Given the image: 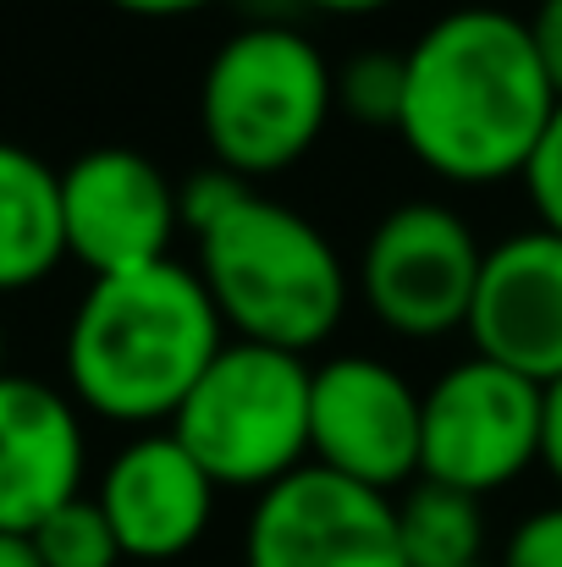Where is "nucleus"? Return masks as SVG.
<instances>
[{"mask_svg": "<svg viewBox=\"0 0 562 567\" xmlns=\"http://www.w3.org/2000/svg\"><path fill=\"white\" fill-rule=\"evenodd\" d=\"M558 94L524 17L502 6L441 11L402 50V150L441 183L491 188L524 177Z\"/></svg>", "mask_w": 562, "mask_h": 567, "instance_id": "nucleus-1", "label": "nucleus"}, {"mask_svg": "<svg viewBox=\"0 0 562 567\" xmlns=\"http://www.w3.org/2000/svg\"><path fill=\"white\" fill-rule=\"evenodd\" d=\"M221 342L226 326L193 265L155 259L89 276L61 348L67 396L111 424H172Z\"/></svg>", "mask_w": 562, "mask_h": 567, "instance_id": "nucleus-2", "label": "nucleus"}, {"mask_svg": "<svg viewBox=\"0 0 562 567\" xmlns=\"http://www.w3.org/2000/svg\"><path fill=\"white\" fill-rule=\"evenodd\" d=\"M198 281L237 342L309 359L348 315V265L331 237L282 198L254 188L237 209L193 237Z\"/></svg>", "mask_w": 562, "mask_h": 567, "instance_id": "nucleus-3", "label": "nucleus"}, {"mask_svg": "<svg viewBox=\"0 0 562 567\" xmlns=\"http://www.w3.org/2000/svg\"><path fill=\"white\" fill-rule=\"evenodd\" d=\"M331 61L293 22H248L198 78V133L215 166L265 183L298 166L331 122Z\"/></svg>", "mask_w": 562, "mask_h": 567, "instance_id": "nucleus-4", "label": "nucleus"}, {"mask_svg": "<svg viewBox=\"0 0 562 567\" xmlns=\"http://www.w3.org/2000/svg\"><path fill=\"white\" fill-rule=\"evenodd\" d=\"M172 435L221 491H265L309 463V359L226 337L183 396Z\"/></svg>", "mask_w": 562, "mask_h": 567, "instance_id": "nucleus-5", "label": "nucleus"}, {"mask_svg": "<svg viewBox=\"0 0 562 567\" xmlns=\"http://www.w3.org/2000/svg\"><path fill=\"white\" fill-rule=\"evenodd\" d=\"M474 226L436 198H408L375 220L359 259V298L380 331L408 342H436L463 331L480 281Z\"/></svg>", "mask_w": 562, "mask_h": 567, "instance_id": "nucleus-6", "label": "nucleus"}, {"mask_svg": "<svg viewBox=\"0 0 562 567\" xmlns=\"http://www.w3.org/2000/svg\"><path fill=\"white\" fill-rule=\"evenodd\" d=\"M541 463V385L491 359H463L419 391V480L491 496Z\"/></svg>", "mask_w": 562, "mask_h": 567, "instance_id": "nucleus-7", "label": "nucleus"}, {"mask_svg": "<svg viewBox=\"0 0 562 567\" xmlns=\"http://www.w3.org/2000/svg\"><path fill=\"white\" fill-rule=\"evenodd\" d=\"M243 567H408L397 507L386 491L304 463L254 496Z\"/></svg>", "mask_w": 562, "mask_h": 567, "instance_id": "nucleus-8", "label": "nucleus"}, {"mask_svg": "<svg viewBox=\"0 0 562 567\" xmlns=\"http://www.w3.org/2000/svg\"><path fill=\"white\" fill-rule=\"evenodd\" d=\"M309 463L370 491L419 480V391L386 359L343 353L309 370Z\"/></svg>", "mask_w": 562, "mask_h": 567, "instance_id": "nucleus-9", "label": "nucleus"}, {"mask_svg": "<svg viewBox=\"0 0 562 567\" xmlns=\"http://www.w3.org/2000/svg\"><path fill=\"white\" fill-rule=\"evenodd\" d=\"M183 220L177 183L127 144H100L61 172V237L67 259L89 265V276L139 270L172 259Z\"/></svg>", "mask_w": 562, "mask_h": 567, "instance_id": "nucleus-10", "label": "nucleus"}, {"mask_svg": "<svg viewBox=\"0 0 562 567\" xmlns=\"http://www.w3.org/2000/svg\"><path fill=\"white\" fill-rule=\"evenodd\" d=\"M480 359L552 385L562 375V237L546 226L513 231L480 259L463 320Z\"/></svg>", "mask_w": 562, "mask_h": 567, "instance_id": "nucleus-11", "label": "nucleus"}, {"mask_svg": "<svg viewBox=\"0 0 562 567\" xmlns=\"http://www.w3.org/2000/svg\"><path fill=\"white\" fill-rule=\"evenodd\" d=\"M215 491L221 485L193 463L172 430H144L105 463L94 502L111 518L127 563H177L204 540Z\"/></svg>", "mask_w": 562, "mask_h": 567, "instance_id": "nucleus-12", "label": "nucleus"}, {"mask_svg": "<svg viewBox=\"0 0 562 567\" xmlns=\"http://www.w3.org/2000/svg\"><path fill=\"white\" fill-rule=\"evenodd\" d=\"M83 408L33 375H0V535H28L83 491Z\"/></svg>", "mask_w": 562, "mask_h": 567, "instance_id": "nucleus-13", "label": "nucleus"}, {"mask_svg": "<svg viewBox=\"0 0 562 567\" xmlns=\"http://www.w3.org/2000/svg\"><path fill=\"white\" fill-rule=\"evenodd\" d=\"M61 259V172L28 144L0 138V298L50 281Z\"/></svg>", "mask_w": 562, "mask_h": 567, "instance_id": "nucleus-14", "label": "nucleus"}, {"mask_svg": "<svg viewBox=\"0 0 562 567\" xmlns=\"http://www.w3.org/2000/svg\"><path fill=\"white\" fill-rule=\"evenodd\" d=\"M397 507V546L408 567H469L486 563V502L441 480H408Z\"/></svg>", "mask_w": 562, "mask_h": 567, "instance_id": "nucleus-15", "label": "nucleus"}, {"mask_svg": "<svg viewBox=\"0 0 562 567\" xmlns=\"http://www.w3.org/2000/svg\"><path fill=\"white\" fill-rule=\"evenodd\" d=\"M28 546H33L39 567H122L127 563L122 546H116L111 518L94 502V491H78L44 524H33L28 529Z\"/></svg>", "mask_w": 562, "mask_h": 567, "instance_id": "nucleus-16", "label": "nucleus"}, {"mask_svg": "<svg viewBox=\"0 0 562 567\" xmlns=\"http://www.w3.org/2000/svg\"><path fill=\"white\" fill-rule=\"evenodd\" d=\"M331 111L359 127H375V133H397L402 50H359L354 61L331 66Z\"/></svg>", "mask_w": 562, "mask_h": 567, "instance_id": "nucleus-17", "label": "nucleus"}, {"mask_svg": "<svg viewBox=\"0 0 562 567\" xmlns=\"http://www.w3.org/2000/svg\"><path fill=\"white\" fill-rule=\"evenodd\" d=\"M254 193L248 177H237V172H226V166H198V172H187L183 183H177V220H183L187 237H198L204 226H215L226 209H237L243 198Z\"/></svg>", "mask_w": 562, "mask_h": 567, "instance_id": "nucleus-18", "label": "nucleus"}, {"mask_svg": "<svg viewBox=\"0 0 562 567\" xmlns=\"http://www.w3.org/2000/svg\"><path fill=\"white\" fill-rule=\"evenodd\" d=\"M524 193L535 204V226L562 237V100L541 133V144H535V155H530V166H524Z\"/></svg>", "mask_w": 562, "mask_h": 567, "instance_id": "nucleus-19", "label": "nucleus"}, {"mask_svg": "<svg viewBox=\"0 0 562 567\" xmlns=\"http://www.w3.org/2000/svg\"><path fill=\"white\" fill-rule=\"evenodd\" d=\"M497 567H562V502L535 507L530 518H519Z\"/></svg>", "mask_w": 562, "mask_h": 567, "instance_id": "nucleus-20", "label": "nucleus"}, {"mask_svg": "<svg viewBox=\"0 0 562 567\" xmlns=\"http://www.w3.org/2000/svg\"><path fill=\"white\" fill-rule=\"evenodd\" d=\"M530 28V44L541 55V72L552 83V94L562 100V0H535V11L524 17Z\"/></svg>", "mask_w": 562, "mask_h": 567, "instance_id": "nucleus-21", "label": "nucleus"}, {"mask_svg": "<svg viewBox=\"0 0 562 567\" xmlns=\"http://www.w3.org/2000/svg\"><path fill=\"white\" fill-rule=\"evenodd\" d=\"M541 468L562 485V375L541 385Z\"/></svg>", "mask_w": 562, "mask_h": 567, "instance_id": "nucleus-22", "label": "nucleus"}, {"mask_svg": "<svg viewBox=\"0 0 562 567\" xmlns=\"http://www.w3.org/2000/svg\"><path fill=\"white\" fill-rule=\"evenodd\" d=\"M116 6L122 17H144V22H172V17H193V11H210L221 0H105Z\"/></svg>", "mask_w": 562, "mask_h": 567, "instance_id": "nucleus-23", "label": "nucleus"}, {"mask_svg": "<svg viewBox=\"0 0 562 567\" xmlns=\"http://www.w3.org/2000/svg\"><path fill=\"white\" fill-rule=\"evenodd\" d=\"M293 6H309L320 17H375V11H386L397 0H293Z\"/></svg>", "mask_w": 562, "mask_h": 567, "instance_id": "nucleus-24", "label": "nucleus"}, {"mask_svg": "<svg viewBox=\"0 0 562 567\" xmlns=\"http://www.w3.org/2000/svg\"><path fill=\"white\" fill-rule=\"evenodd\" d=\"M0 567H39L28 535H0Z\"/></svg>", "mask_w": 562, "mask_h": 567, "instance_id": "nucleus-25", "label": "nucleus"}, {"mask_svg": "<svg viewBox=\"0 0 562 567\" xmlns=\"http://www.w3.org/2000/svg\"><path fill=\"white\" fill-rule=\"evenodd\" d=\"M0 375H6V326H0Z\"/></svg>", "mask_w": 562, "mask_h": 567, "instance_id": "nucleus-26", "label": "nucleus"}, {"mask_svg": "<svg viewBox=\"0 0 562 567\" xmlns=\"http://www.w3.org/2000/svg\"><path fill=\"white\" fill-rule=\"evenodd\" d=\"M469 567H491V563H469Z\"/></svg>", "mask_w": 562, "mask_h": 567, "instance_id": "nucleus-27", "label": "nucleus"}]
</instances>
